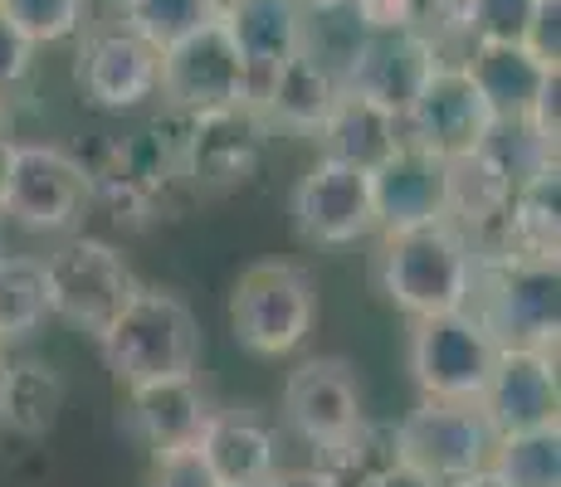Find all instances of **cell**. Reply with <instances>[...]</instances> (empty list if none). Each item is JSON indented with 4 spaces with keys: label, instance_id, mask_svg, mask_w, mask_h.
<instances>
[{
    "label": "cell",
    "instance_id": "obj_33",
    "mask_svg": "<svg viewBox=\"0 0 561 487\" xmlns=\"http://www.w3.org/2000/svg\"><path fill=\"white\" fill-rule=\"evenodd\" d=\"M352 20L366 35H401L420 30V0H352Z\"/></svg>",
    "mask_w": 561,
    "mask_h": 487
},
{
    "label": "cell",
    "instance_id": "obj_15",
    "mask_svg": "<svg viewBox=\"0 0 561 487\" xmlns=\"http://www.w3.org/2000/svg\"><path fill=\"white\" fill-rule=\"evenodd\" d=\"M259 147H264V117L254 103L225 107V113L186 117V137L176 147V166L205 190H230L254 176Z\"/></svg>",
    "mask_w": 561,
    "mask_h": 487
},
{
    "label": "cell",
    "instance_id": "obj_29",
    "mask_svg": "<svg viewBox=\"0 0 561 487\" xmlns=\"http://www.w3.org/2000/svg\"><path fill=\"white\" fill-rule=\"evenodd\" d=\"M220 0H127L123 5V30H133L137 39H147L157 54L176 39H186L191 30L210 25Z\"/></svg>",
    "mask_w": 561,
    "mask_h": 487
},
{
    "label": "cell",
    "instance_id": "obj_17",
    "mask_svg": "<svg viewBox=\"0 0 561 487\" xmlns=\"http://www.w3.org/2000/svg\"><path fill=\"white\" fill-rule=\"evenodd\" d=\"M157 59L161 54L137 39L133 30H93L79 45V63H73V79H79L83 97L103 113H133L147 97H157Z\"/></svg>",
    "mask_w": 561,
    "mask_h": 487
},
{
    "label": "cell",
    "instance_id": "obj_27",
    "mask_svg": "<svg viewBox=\"0 0 561 487\" xmlns=\"http://www.w3.org/2000/svg\"><path fill=\"white\" fill-rule=\"evenodd\" d=\"M49 322L45 258L0 254V346L20 341Z\"/></svg>",
    "mask_w": 561,
    "mask_h": 487
},
{
    "label": "cell",
    "instance_id": "obj_2",
    "mask_svg": "<svg viewBox=\"0 0 561 487\" xmlns=\"http://www.w3.org/2000/svg\"><path fill=\"white\" fill-rule=\"evenodd\" d=\"M469 312L489 327V337L499 346L557 351V332H561V274H557V264H533V258L473 248Z\"/></svg>",
    "mask_w": 561,
    "mask_h": 487
},
{
    "label": "cell",
    "instance_id": "obj_4",
    "mask_svg": "<svg viewBox=\"0 0 561 487\" xmlns=\"http://www.w3.org/2000/svg\"><path fill=\"white\" fill-rule=\"evenodd\" d=\"M318 322V292L298 264L264 258L250 264L230 288V332L254 356H288L308 341Z\"/></svg>",
    "mask_w": 561,
    "mask_h": 487
},
{
    "label": "cell",
    "instance_id": "obj_7",
    "mask_svg": "<svg viewBox=\"0 0 561 487\" xmlns=\"http://www.w3.org/2000/svg\"><path fill=\"white\" fill-rule=\"evenodd\" d=\"M493 361H499V341L489 337V327L469 308L420 317L410 327V375H415L425 399L479 405Z\"/></svg>",
    "mask_w": 561,
    "mask_h": 487
},
{
    "label": "cell",
    "instance_id": "obj_23",
    "mask_svg": "<svg viewBox=\"0 0 561 487\" xmlns=\"http://www.w3.org/2000/svg\"><path fill=\"white\" fill-rule=\"evenodd\" d=\"M196 449H201V459L210 463V473L220 487L264 483L268 473H278V443L250 415H210V425L201 429Z\"/></svg>",
    "mask_w": 561,
    "mask_h": 487
},
{
    "label": "cell",
    "instance_id": "obj_19",
    "mask_svg": "<svg viewBox=\"0 0 561 487\" xmlns=\"http://www.w3.org/2000/svg\"><path fill=\"white\" fill-rule=\"evenodd\" d=\"M513 171L499 161L493 147L463 151V156L445 161V224H455L463 240H483V234H499L503 214L513 200Z\"/></svg>",
    "mask_w": 561,
    "mask_h": 487
},
{
    "label": "cell",
    "instance_id": "obj_20",
    "mask_svg": "<svg viewBox=\"0 0 561 487\" xmlns=\"http://www.w3.org/2000/svg\"><path fill=\"white\" fill-rule=\"evenodd\" d=\"M342 93V79L328 69L322 59H312L308 49H298L294 59H284L274 69V79L264 83V93L254 97L259 117L284 132H298V137H318L322 123H328L332 103Z\"/></svg>",
    "mask_w": 561,
    "mask_h": 487
},
{
    "label": "cell",
    "instance_id": "obj_14",
    "mask_svg": "<svg viewBox=\"0 0 561 487\" xmlns=\"http://www.w3.org/2000/svg\"><path fill=\"white\" fill-rule=\"evenodd\" d=\"M557 356L533 351V346H499L493 375L479 395V409L489 415L493 434H527V429H552L557 425Z\"/></svg>",
    "mask_w": 561,
    "mask_h": 487
},
{
    "label": "cell",
    "instance_id": "obj_24",
    "mask_svg": "<svg viewBox=\"0 0 561 487\" xmlns=\"http://www.w3.org/2000/svg\"><path fill=\"white\" fill-rule=\"evenodd\" d=\"M318 142H322V156L347 161V166H357V171H371L401 142V117H391L386 107H376V103H366V97L342 89L328 123H322Z\"/></svg>",
    "mask_w": 561,
    "mask_h": 487
},
{
    "label": "cell",
    "instance_id": "obj_8",
    "mask_svg": "<svg viewBox=\"0 0 561 487\" xmlns=\"http://www.w3.org/2000/svg\"><path fill=\"white\" fill-rule=\"evenodd\" d=\"M93 205L89 166L69 151L45 142H15L10 151V176L0 195V214L30 234H64L83 220Z\"/></svg>",
    "mask_w": 561,
    "mask_h": 487
},
{
    "label": "cell",
    "instance_id": "obj_25",
    "mask_svg": "<svg viewBox=\"0 0 561 487\" xmlns=\"http://www.w3.org/2000/svg\"><path fill=\"white\" fill-rule=\"evenodd\" d=\"M463 69L479 83V93L489 97L499 123H523L537 89L547 83V73H557V69H547L542 59H533L523 45H473Z\"/></svg>",
    "mask_w": 561,
    "mask_h": 487
},
{
    "label": "cell",
    "instance_id": "obj_40",
    "mask_svg": "<svg viewBox=\"0 0 561 487\" xmlns=\"http://www.w3.org/2000/svg\"><path fill=\"white\" fill-rule=\"evenodd\" d=\"M10 151H15V142L0 132V195H5V176H10Z\"/></svg>",
    "mask_w": 561,
    "mask_h": 487
},
{
    "label": "cell",
    "instance_id": "obj_32",
    "mask_svg": "<svg viewBox=\"0 0 561 487\" xmlns=\"http://www.w3.org/2000/svg\"><path fill=\"white\" fill-rule=\"evenodd\" d=\"M147 487H220L210 473V463L201 459L196 443H186V449H161L152 453V478Z\"/></svg>",
    "mask_w": 561,
    "mask_h": 487
},
{
    "label": "cell",
    "instance_id": "obj_41",
    "mask_svg": "<svg viewBox=\"0 0 561 487\" xmlns=\"http://www.w3.org/2000/svg\"><path fill=\"white\" fill-rule=\"evenodd\" d=\"M298 5H308L312 15H322V10H347L352 0H298Z\"/></svg>",
    "mask_w": 561,
    "mask_h": 487
},
{
    "label": "cell",
    "instance_id": "obj_16",
    "mask_svg": "<svg viewBox=\"0 0 561 487\" xmlns=\"http://www.w3.org/2000/svg\"><path fill=\"white\" fill-rule=\"evenodd\" d=\"M366 181H371L376 234H401L445 220V156L415 147L410 137L396 142L381 166L366 171Z\"/></svg>",
    "mask_w": 561,
    "mask_h": 487
},
{
    "label": "cell",
    "instance_id": "obj_43",
    "mask_svg": "<svg viewBox=\"0 0 561 487\" xmlns=\"http://www.w3.org/2000/svg\"><path fill=\"white\" fill-rule=\"evenodd\" d=\"M264 483H268V478H264ZM264 483H244V487H264Z\"/></svg>",
    "mask_w": 561,
    "mask_h": 487
},
{
    "label": "cell",
    "instance_id": "obj_30",
    "mask_svg": "<svg viewBox=\"0 0 561 487\" xmlns=\"http://www.w3.org/2000/svg\"><path fill=\"white\" fill-rule=\"evenodd\" d=\"M0 15L30 39V45H64L83 35L89 0H0Z\"/></svg>",
    "mask_w": 561,
    "mask_h": 487
},
{
    "label": "cell",
    "instance_id": "obj_31",
    "mask_svg": "<svg viewBox=\"0 0 561 487\" xmlns=\"http://www.w3.org/2000/svg\"><path fill=\"white\" fill-rule=\"evenodd\" d=\"M537 0H469L473 45H523Z\"/></svg>",
    "mask_w": 561,
    "mask_h": 487
},
{
    "label": "cell",
    "instance_id": "obj_28",
    "mask_svg": "<svg viewBox=\"0 0 561 487\" xmlns=\"http://www.w3.org/2000/svg\"><path fill=\"white\" fill-rule=\"evenodd\" d=\"M489 468L508 487H561V425L499 439Z\"/></svg>",
    "mask_w": 561,
    "mask_h": 487
},
{
    "label": "cell",
    "instance_id": "obj_35",
    "mask_svg": "<svg viewBox=\"0 0 561 487\" xmlns=\"http://www.w3.org/2000/svg\"><path fill=\"white\" fill-rule=\"evenodd\" d=\"M523 49L542 59L547 69H561V0H537L533 20H527Z\"/></svg>",
    "mask_w": 561,
    "mask_h": 487
},
{
    "label": "cell",
    "instance_id": "obj_11",
    "mask_svg": "<svg viewBox=\"0 0 561 487\" xmlns=\"http://www.w3.org/2000/svg\"><path fill=\"white\" fill-rule=\"evenodd\" d=\"M294 224L308 244L322 248H347L376 234V210H371V181L366 171L347 161L318 156V166L304 171L294 186Z\"/></svg>",
    "mask_w": 561,
    "mask_h": 487
},
{
    "label": "cell",
    "instance_id": "obj_26",
    "mask_svg": "<svg viewBox=\"0 0 561 487\" xmlns=\"http://www.w3.org/2000/svg\"><path fill=\"white\" fill-rule=\"evenodd\" d=\"M64 375L45 361H10L0 371V425H10L15 434L39 439L59 425L64 409Z\"/></svg>",
    "mask_w": 561,
    "mask_h": 487
},
{
    "label": "cell",
    "instance_id": "obj_9",
    "mask_svg": "<svg viewBox=\"0 0 561 487\" xmlns=\"http://www.w3.org/2000/svg\"><path fill=\"white\" fill-rule=\"evenodd\" d=\"M157 93L186 117L225 113V107L250 103V69H244V59L234 54L220 20H210V25L191 30L186 39L161 49Z\"/></svg>",
    "mask_w": 561,
    "mask_h": 487
},
{
    "label": "cell",
    "instance_id": "obj_3",
    "mask_svg": "<svg viewBox=\"0 0 561 487\" xmlns=\"http://www.w3.org/2000/svg\"><path fill=\"white\" fill-rule=\"evenodd\" d=\"M103 361L117 385H147L161 375H196L201 332L191 308L167 288H137L133 302L99 337Z\"/></svg>",
    "mask_w": 561,
    "mask_h": 487
},
{
    "label": "cell",
    "instance_id": "obj_45",
    "mask_svg": "<svg viewBox=\"0 0 561 487\" xmlns=\"http://www.w3.org/2000/svg\"><path fill=\"white\" fill-rule=\"evenodd\" d=\"M0 254H5V248H0Z\"/></svg>",
    "mask_w": 561,
    "mask_h": 487
},
{
    "label": "cell",
    "instance_id": "obj_1",
    "mask_svg": "<svg viewBox=\"0 0 561 487\" xmlns=\"http://www.w3.org/2000/svg\"><path fill=\"white\" fill-rule=\"evenodd\" d=\"M371 278L376 292L415 322L439 317V312H459L469 308L473 244L445 220L401 234H381V248L371 258Z\"/></svg>",
    "mask_w": 561,
    "mask_h": 487
},
{
    "label": "cell",
    "instance_id": "obj_22",
    "mask_svg": "<svg viewBox=\"0 0 561 487\" xmlns=\"http://www.w3.org/2000/svg\"><path fill=\"white\" fill-rule=\"evenodd\" d=\"M133 419L142 429V439L152 443V453L161 449H186L201 439V429L210 425V399L196 385V375H161V381L133 385Z\"/></svg>",
    "mask_w": 561,
    "mask_h": 487
},
{
    "label": "cell",
    "instance_id": "obj_44",
    "mask_svg": "<svg viewBox=\"0 0 561 487\" xmlns=\"http://www.w3.org/2000/svg\"><path fill=\"white\" fill-rule=\"evenodd\" d=\"M0 371H5V361H0Z\"/></svg>",
    "mask_w": 561,
    "mask_h": 487
},
{
    "label": "cell",
    "instance_id": "obj_18",
    "mask_svg": "<svg viewBox=\"0 0 561 487\" xmlns=\"http://www.w3.org/2000/svg\"><path fill=\"white\" fill-rule=\"evenodd\" d=\"M215 20L225 25L234 54L250 69V103L264 93L278 63L304 49V5L298 0H220Z\"/></svg>",
    "mask_w": 561,
    "mask_h": 487
},
{
    "label": "cell",
    "instance_id": "obj_6",
    "mask_svg": "<svg viewBox=\"0 0 561 487\" xmlns=\"http://www.w3.org/2000/svg\"><path fill=\"white\" fill-rule=\"evenodd\" d=\"M493 449H499V434H493L489 415L479 405H459V399H420L396 425L401 463L435 487L489 468Z\"/></svg>",
    "mask_w": 561,
    "mask_h": 487
},
{
    "label": "cell",
    "instance_id": "obj_10",
    "mask_svg": "<svg viewBox=\"0 0 561 487\" xmlns=\"http://www.w3.org/2000/svg\"><path fill=\"white\" fill-rule=\"evenodd\" d=\"M493 132H499V117H493L489 97L479 93V83L469 79L463 63H445V59L430 69L415 103L401 117V137H410L415 147L435 151L445 161L489 147Z\"/></svg>",
    "mask_w": 561,
    "mask_h": 487
},
{
    "label": "cell",
    "instance_id": "obj_39",
    "mask_svg": "<svg viewBox=\"0 0 561 487\" xmlns=\"http://www.w3.org/2000/svg\"><path fill=\"white\" fill-rule=\"evenodd\" d=\"M445 487H508V483H503L493 468H479V473H469V478H455V483H445Z\"/></svg>",
    "mask_w": 561,
    "mask_h": 487
},
{
    "label": "cell",
    "instance_id": "obj_38",
    "mask_svg": "<svg viewBox=\"0 0 561 487\" xmlns=\"http://www.w3.org/2000/svg\"><path fill=\"white\" fill-rule=\"evenodd\" d=\"M264 487H322L318 468H288V473H268Z\"/></svg>",
    "mask_w": 561,
    "mask_h": 487
},
{
    "label": "cell",
    "instance_id": "obj_12",
    "mask_svg": "<svg viewBox=\"0 0 561 487\" xmlns=\"http://www.w3.org/2000/svg\"><path fill=\"white\" fill-rule=\"evenodd\" d=\"M284 415L298 429V439H308L318 453L337 449L342 439H352L366 425L357 371L337 356H312L298 371H288Z\"/></svg>",
    "mask_w": 561,
    "mask_h": 487
},
{
    "label": "cell",
    "instance_id": "obj_36",
    "mask_svg": "<svg viewBox=\"0 0 561 487\" xmlns=\"http://www.w3.org/2000/svg\"><path fill=\"white\" fill-rule=\"evenodd\" d=\"M30 69H35V45L0 15V93H10L15 83H25Z\"/></svg>",
    "mask_w": 561,
    "mask_h": 487
},
{
    "label": "cell",
    "instance_id": "obj_5",
    "mask_svg": "<svg viewBox=\"0 0 561 487\" xmlns=\"http://www.w3.org/2000/svg\"><path fill=\"white\" fill-rule=\"evenodd\" d=\"M45 283H49V317H64L69 327L89 332L93 341L103 337L107 322L142 288L133 264L113 244L89 240V234L54 248L45 258Z\"/></svg>",
    "mask_w": 561,
    "mask_h": 487
},
{
    "label": "cell",
    "instance_id": "obj_37",
    "mask_svg": "<svg viewBox=\"0 0 561 487\" xmlns=\"http://www.w3.org/2000/svg\"><path fill=\"white\" fill-rule=\"evenodd\" d=\"M366 487H435V483H425V478H420V473H410L405 463H391V468H386V473H376V478L366 483Z\"/></svg>",
    "mask_w": 561,
    "mask_h": 487
},
{
    "label": "cell",
    "instance_id": "obj_42",
    "mask_svg": "<svg viewBox=\"0 0 561 487\" xmlns=\"http://www.w3.org/2000/svg\"><path fill=\"white\" fill-rule=\"evenodd\" d=\"M99 5H107V10H123V5H127V0H99Z\"/></svg>",
    "mask_w": 561,
    "mask_h": 487
},
{
    "label": "cell",
    "instance_id": "obj_13",
    "mask_svg": "<svg viewBox=\"0 0 561 487\" xmlns=\"http://www.w3.org/2000/svg\"><path fill=\"white\" fill-rule=\"evenodd\" d=\"M439 63V45L425 30H401V35H362L352 59L342 63V89L366 97V103L386 107L391 117H405L415 103L420 83Z\"/></svg>",
    "mask_w": 561,
    "mask_h": 487
},
{
    "label": "cell",
    "instance_id": "obj_34",
    "mask_svg": "<svg viewBox=\"0 0 561 487\" xmlns=\"http://www.w3.org/2000/svg\"><path fill=\"white\" fill-rule=\"evenodd\" d=\"M523 127L533 132V142H537V147L552 151V156H557V137H561V69H557V73H547V83L537 89L533 107H527Z\"/></svg>",
    "mask_w": 561,
    "mask_h": 487
},
{
    "label": "cell",
    "instance_id": "obj_21",
    "mask_svg": "<svg viewBox=\"0 0 561 487\" xmlns=\"http://www.w3.org/2000/svg\"><path fill=\"white\" fill-rule=\"evenodd\" d=\"M493 254L557 264V254H561V171H557V161L552 166H537L533 176H523L513 186V200L499 224Z\"/></svg>",
    "mask_w": 561,
    "mask_h": 487
}]
</instances>
